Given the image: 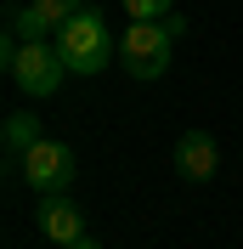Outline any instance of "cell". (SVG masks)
<instances>
[{
    "label": "cell",
    "instance_id": "1",
    "mask_svg": "<svg viewBox=\"0 0 243 249\" xmlns=\"http://www.w3.org/2000/svg\"><path fill=\"white\" fill-rule=\"evenodd\" d=\"M57 51L68 57L74 74H102L107 62L119 57V40H113V29H107V17L96 12V6H79V12L57 29Z\"/></svg>",
    "mask_w": 243,
    "mask_h": 249
},
{
    "label": "cell",
    "instance_id": "2",
    "mask_svg": "<svg viewBox=\"0 0 243 249\" xmlns=\"http://www.w3.org/2000/svg\"><path fill=\"white\" fill-rule=\"evenodd\" d=\"M170 40H175L170 23H158V17H130V29H124V40H119L124 74L130 79H158L170 68Z\"/></svg>",
    "mask_w": 243,
    "mask_h": 249
},
{
    "label": "cell",
    "instance_id": "3",
    "mask_svg": "<svg viewBox=\"0 0 243 249\" xmlns=\"http://www.w3.org/2000/svg\"><path fill=\"white\" fill-rule=\"evenodd\" d=\"M62 74H68V57H62L57 46H46V40H23V51H17V62H12V85L23 96H51L62 85Z\"/></svg>",
    "mask_w": 243,
    "mask_h": 249
},
{
    "label": "cell",
    "instance_id": "4",
    "mask_svg": "<svg viewBox=\"0 0 243 249\" xmlns=\"http://www.w3.org/2000/svg\"><path fill=\"white\" fill-rule=\"evenodd\" d=\"M23 176H29L34 193H68V187H74V176H79V164H74V153H68L62 142L40 136L29 153H23Z\"/></svg>",
    "mask_w": 243,
    "mask_h": 249
},
{
    "label": "cell",
    "instance_id": "5",
    "mask_svg": "<svg viewBox=\"0 0 243 249\" xmlns=\"http://www.w3.org/2000/svg\"><path fill=\"white\" fill-rule=\"evenodd\" d=\"M34 221H40V232L51 238V244H79L85 238V215H79V204L68 198V193H40V210H34Z\"/></svg>",
    "mask_w": 243,
    "mask_h": 249
},
{
    "label": "cell",
    "instance_id": "6",
    "mask_svg": "<svg viewBox=\"0 0 243 249\" xmlns=\"http://www.w3.org/2000/svg\"><path fill=\"white\" fill-rule=\"evenodd\" d=\"M175 170H181L187 181H209V176L221 170V147H215L209 130H187V136L175 142Z\"/></svg>",
    "mask_w": 243,
    "mask_h": 249
},
{
    "label": "cell",
    "instance_id": "7",
    "mask_svg": "<svg viewBox=\"0 0 243 249\" xmlns=\"http://www.w3.org/2000/svg\"><path fill=\"white\" fill-rule=\"evenodd\" d=\"M34 142H40V119H34V113H6V159H12L17 170H23V153H29Z\"/></svg>",
    "mask_w": 243,
    "mask_h": 249
},
{
    "label": "cell",
    "instance_id": "8",
    "mask_svg": "<svg viewBox=\"0 0 243 249\" xmlns=\"http://www.w3.org/2000/svg\"><path fill=\"white\" fill-rule=\"evenodd\" d=\"M29 6H34V17L46 23V34H57L62 23H68V17H74L79 6H85V0H29Z\"/></svg>",
    "mask_w": 243,
    "mask_h": 249
},
{
    "label": "cell",
    "instance_id": "9",
    "mask_svg": "<svg viewBox=\"0 0 243 249\" xmlns=\"http://www.w3.org/2000/svg\"><path fill=\"white\" fill-rule=\"evenodd\" d=\"M124 12L130 17H158V23H164V17L175 12V0H124Z\"/></svg>",
    "mask_w": 243,
    "mask_h": 249
},
{
    "label": "cell",
    "instance_id": "10",
    "mask_svg": "<svg viewBox=\"0 0 243 249\" xmlns=\"http://www.w3.org/2000/svg\"><path fill=\"white\" fill-rule=\"evenodd\" d=\"M68 249H96V238H79V244H68Z\"/></svg>",
    "mask_w": 243,
    "mask_h": 249
}]
</instances>
